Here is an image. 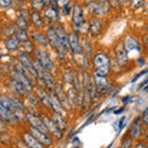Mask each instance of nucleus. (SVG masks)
I'll list each match as a JSON object with an SVG mask.
<instances>
[{"label": "nucleus", "instance_id": "obj_1", "mask_svg": "<svg viewBox=\"0 0 148 148\" xmlns=\"http://www.w3.org/2000/svg\"><path fill=\"white\" fill-rule=\"evenodd\" d=\"M34 68H35L36 75L40 77V79L45 83L46 86L49 88V89L52 90V88L54 86V79H53V77L49 74V72L46 71V69H43L38 64V62H37V61H34Z\"/></svg>", "mask_w": 148, "mask_h": 148}, {"label": "nucleus", "instance_id": "obj_2", "mask_svg": "<svg viewBox=\"0 0 148 148\" xmlns=\"http://www.w3.org/2000/svg\"><path fill=\"white\" fill-rule=\"evenodd\" d=\"M34 53L36 56V61L38 62V64L41 67H42L43 69H46V71H51V69H53V62H52V59L49 58V56L45 52V51L42 48H40V47H37L34 49Z\"/></svg>", "mask_w": 148, "mask_h": 148}, {"label": "nucleus", "instance_id": "obj_3", "mask_svg": "<svg viewBox=\"0 0 148 148\" xmlns=\"http://www.w3.org/2000/svg\"><path fill=\"white\" fill-rule=\"evenodd\" d=\"M12 79L17 80L20 84L25 88L26 90H32V88H34V85H32V83L30 80V78H27L24 73H22L20 69H18L16 66L12 68Z\"/></svg>", "mask_w": 148, "mask_h": 148}, {"label": "nucleus", "instance_id": "obj_4", "mask_svg": "<svg viewBox=\"0 0 148 148\" xmlns=\"http://www.w3.org/2000/svg\"><path fill=\"white\" fill-rule=\"evenodd\" d=\"M85 4H86L88 10H90V12L94 14V15H106L108 9H109V3H106V1H100V3L89 1Z\"/></svg>", "mask_w": 148, "mask_h": 148}, {"label": "nucleus", "instance_id": "obj_5", "mask_svg": "<svg viewBox=\"0 0 148 148\" xmlns=\"http://www.w3.org/2000/svg\"><path fill=\"white\" fill-rule=\"evenodd\" d=\"M18 61H20V64L24 67L27 72L30 73L31 78H34L36 80L37 79V75H36V72H35V68H34V61L31 59V57L27 53H20L18 54Z\"/></svg>", "mask_w": 148, "mask_h": 148}, {"label": "nucleus", "instance_id": "obj_6", "mask_svg": "<svg viewBox=\"0 0 148 148\" xmlns=\"http://www.w3.org/2000/svg\"><path fill=\"white\" fill-rule=\"evenodd\" d=\"M73 24L75 30L82 31V26L84 25V14L80 4H74L73 5Z\"/></svg>", "mask_w": 148, "mask_h": 148}, {"label": "nucleus", "instance_id": "obj_7", "mask_svg": "<svg viewBox=\"0 0 148 148\" xmlns=\"http://www.w3.org/2000/svg\"><path fill=\"white\" fill-rule=\"evenodd\" d=\"M42 122L45 125L46 130H47V132L52 133V135L56 136L57 138H61L62 137V131L57 126H56V123L52 121V119H49L48 116H46V115H45V116L42 117Z\"/></svg>", "mask_w": 148, "mask_h": 148}, {"label": "nucleus", "instance_id": "obj_8", "mask_svg": "<svg viewBox=\"0 0 148 148\" xmlns=\"http://www.w3.org/2000/svg\"><path fill=\"white\" fill-rule=\"evenodd\" d=\"M31 135L34 136L42 146H51L52 145V138H51L47 133L40 131V130H36L34 127H31Z\"/></svg>", "mask_w": 148, "mask_h": 148}, {"label": "nucleus", "instance_id": "obj_9", "mask_svg": "<svg viewBox=\"0 0 148 148\" xmlns=\"http://www.w3.org/2000/svg\"><path fill=\"white\" fill-rule=\"evenodd\" d=\"M92 82H94V85L95 88L98 89V91H100L101 94H106L109 91V82L106 79V77H98V75H94L92 78Z\"/></svg>", "mask_w": 148, "mask_h": 148}, {"label": "nucleus", "instance_id": "obj_10", "mask_svg": "<svg viewBox=\"0 0 148 148\" xmlns=\"http://www.w3.org/2000/svg\"><path fill=\"white\" fill-rule=\"evenodd\" d=\"M123 47H125V52H132V51H141V46L140 42L132 36H127L125 38L123 42Z\"/></svg>", "mask_w": 148, "mask_h": 148}, {"label": "nucleus", "instance_id": "obj_11", "mask_svg": "<svg viewBox=\"0 0 148 148\" xmlns=\"http://www.w3.org/2000/svg\"><path fill=\"white\" fill-rule=\"evenodd\" d=\"M54 31H56V35H57V37H58V41H59V45L61 46H63L66 49H68L69 48V42H68V34H67V31L64 30V27L63 26H57L54 29Z\"/></svg>", "mask_w": 148, "mask_h": 148}, {"label": "nucleus", "instance_id": "obj_12", "mask_svg": "<svg viewBox=\"0 0 148 148\" xmlns=\"http://www.w3.org/2000/svg\"><path fill=\"white\" fill-rule=\"evenodd\" d=\"M68 42H69V48L73 51L74 54H77V56L82 54V45L75 34H71L68 36Z\"/></svg>", "mask_w": 148, "mask_h": 148}, {"label": "nucleus", "instance_id": "obj_13", "mask_svg": "<svg viewBox=\"0 0 148 148\" xmlns=\"http://www.w3.org/2000/svg\"><path fill=\"white\" fill-rule=\"evenodd\" d=\"M6 84H8V88L10 89V91L14 92V94H16V95H22V96L27 95V90H26L25 88L22 86L17 80L11 79V80H9Z\"/></svg>", "mask_w": 148, "mask_h": 148}, {"label": "nucleus", "instance_id": "obj_14", "mask_svg": "<svg viewBox=\"0 0 148 148\" xmlns=\"http://www.w3.org/2000/svg\"><path fill=\"white\" fill-rule=\"evenodd\" d=\"M27 120L30 121L31 127H34L36 130H40V131H42L45 133H48L47 130H46V127H45L43 122H42V120H40L38 116H36V115H34V114H27Z\"/></svg>", "mask_w": 148, "mask_h": 148}, {"label": "nucleus", "instance_id": "obj_15", "mask_svg": "<svg viewBox=\"0 0 148 148\" xmlns=\"http://www.w3.org/2000/svg\"><path fill=\"white\" fill-rule=\"evenodd\" d=\"M100 30H101V21L98 17L90 18L89 26H88V31L90 32V35L91 36H98L100 34Z\"/></svg>", "mask_w": 148, "mask_h": 148}, {"label": "nucleus", "instance_id": "obj_16", "mask_svg": "<svg viewBox=\"0 0 148 148\" xmlns=\"http://www.w3.org/2000/svg\"><path fill=\"white\" fill-rule=\"evenodd\" d=\"M92 62H94L95 68H99V67L108 66V64H110V58L105 53L100 52V53H96L94 56V58H92Z\"/></svg>", "mask_w": 148, "mask_h": 148}, {"label": "nucleus", "instance_id": "obj_17", "mask_svg": "<svg viewBox=\"0 0 148 148\" xmlns=\"http://www.w3.org/2000/svg\"><path fill=\"white\" fill-rule=\"evenodd\" d=\"M22 137H24V141H25V143L27 145L29 148H43V146L41 145V143L37 141L30 132H25L24 135H22Z\"/></svg>", "mask_w": 148, "mask_h": 148}, {"label": "nucleus", "instance_id": "obj_18", "mask_svg": "<svg viewBox=\"0 0 148 148\" xmlns=\"http://www.w3.org/2000/svg\"><path fill=\"white\" fill-rule=\"evenodd\" d=\"M0 119L4 120V121H6L8 123H11V125L16 123V120L14 117V115L10 112V111H8L1 104H0Z\"/></svg>", "mask_w": 148, "mask_h": 148}, {"label": "nucleus", "instance_id": "obj_19", "mask_svg": "<svg viewBox=\"0 0 148 148\" xmlns=\"http://www.w3.org/2000/svg\"><path fill=\"white\" fill-rule=\"evenodd\" d=\"M46 38H47L49 45L52 46L53 48H56V49L58 48L59 41H58V37H57V35H56V31H54L53 27H49V29L47 30V37H46Z\"/></svg>", "mask_w": 148, "mask_h": 148}, {"label": "nucleus", "instance_id": "obj_20", "mask_svg": "<svg viewBox=\"0 0 148 148\" xmlns=\"http://www.w3.org/2000/svg\"><path fill=\"white\" fill-rule=\"evenodd\" d=\"M37 92H38V96H40L41 103L52 109V105L53 104H52V98L49 96V94H47V92H46L43 89H38V90H37Z\"/></svg>", "mask_w": 148, "mask_h": 148}, {"label": "nucleus", "instance_id": "obj_21", "mask_svg": "<svg viewBox=\"0 0 148 148\" xmlns=\"http://www.w3.org/2000/svg\"><path fill=\"white\" fill-rule=\"evenodd\" d=\"M130 135H131L132 138L141 137V135H142V126H141V123H140V119H137L136 122L132 125L131 130H130Z\"/></svg>", "mask_w": 148, "mask_h": 148}, {"label": "nucleus", "instance_id": "obj_22", "mask_svg": "<svg viewBox=\"0 0 148 148\" xmlns=\"http://www.w3.org/2000/svg\"><path fill=\"white\" fill-rule=\"evenodd\" d=\"M45 16L49 18V20H57L59 17V12H58V9L57 6H49L46 9L45 11Z\"/></svg>", "mask_w": 148, "mask_h": 148}, {"label": "nucleus", "instance_id": "obj_23", "mask_svg": "<svg viewBox=\"0 0 148 148\" xmlns=\"http://www.w3.org/2000/svg\"><path fill=\"white\" fill-rule=\"evenodd\" d=\"M52 121L56 123V126H57L59 130H66L67 128V122L64 121V119L59 114H54L53 117H52Z\"/></svg>", "mask_w": 148, "mask_h": 148}, {"label": "nucleus", "instance_id": "obj_24", "mask_svg": "<svg viewBox=\"0 0 148 148\" xmlns=\"http://www.w3.org/2000/svg\"><path fill=\"white\" fill-rule=\"evenodd\" d=\"M18 45H20V42H18V41L14 36L12 37H9V38L5 40V47L9 51H15V49H17L18 48Z\"/></svg>", "mask_w": 148, "mask_h": 148}, {"label": "nucleus", "instance_id": "obj_25", "mask_svg": "<svg viewBox=\"0 0 148 148\" xmlns=\"http://www.w3.org/2000/svg\"><path fill=\"white\" fill-rule=\"evenodd\" d=\"M32 38L35 40V42H37V43L41 45V46H47V43H48V41H47V38H46V36L43 34H41V32H38V31H36V32L32 34Z\"/></svg>", "mask_w": 148, "mask_h": 148}, {"label": "nucleus", "instance_id": "obj_26", "mask_svg": "<svg viewBox=\"0 0 148 148\" xmlns=\"http://www.w3.org/2000/svg\"><path fill=\"white\" fill-rule=\"evenodd\" d=\"M116 53H117V62L119 64H121V66H125V63L127 62V54L126 52H125V49L121 48V47H117V51H116Z\"/></svg>", "mask_w": 148, "mask_h": 148}, {"label": "nucleus", "instance_id": "obj_27", "mask_svg": "<svg viewBox=\"0 0 148 148\" xmlns=\"http://www.w3.org/2000/svg\"><path fill=\"white\" fill-rule=\"evenodd\" d=\"M31 20H32V24H34L36 27H41L43 25L42 16H41V14L37 12V11H34L31 14Z\"/></svg>", "mask_w": 148, "mask_h": 148}, {"label": "nucleus", "instance_id": "obj_28", "mask_svg": "<svg viewBox=\"0 0 148 148\" xmlns=\"http://www.w3.org/2000/svg\"><path fill=\"white\" fill-rule=\"evenodd\" d=\"M110 72V64L108 66H103V67H99V68H95L94 71V75H98V77H106Z\"/></svg>", "mask_w": 148, "mask_h": 148}, {"label": "nucleus", "instance_id": "obj_29", "mask_svg": "<svg viewBox=\"0 0 148 148\" xmlns=\"http://www.w3.org/2000/svg\"><path fill=\"white\" fill-rule=\"evenodd\" d=\"M15 27H14V25H6V26H4L3 29H1V34L3 36H5V37H12V35H15Z\"/></svg>", "mask_w": 148, "mask_h": 148}, {"label": "nucleus", "instance_id": "obj_30", "mask_svg": "<svg viewBox=\"0 0 148 148\" xmlns=\"http://www.w3.org/2000/svg\"><path fill=\"white\" fill-rule=\"evenodd\" d=\"M15 38L18 41V42H27V41H29V35H27L26 31L17 30L15 32Z\"/></svg>", "mask_w": 148, "mask_h": 148}, {"label": "nucleus", "instance_id": "obj_31", "mask_svg": "<svg viewBox=\"0 0 148 148\" xmlns=\"http://www.w3.org/2000/svg\"><path fill=\"white\" fill-rule=\"evenodd\" d=\"M45 1H42V0H34V1H31V6H32V9H34L35 11H37V12H40L42 9H45Z\"/></svg>", "mask_w": 148, "mask_h": 148}, {"label": "nucleus", "instance_id": "obj_32", "mask_svg": "<svg viewBox=\"0 0 148 148\" xmlns=\"http://www.w3.org/2000/svg\"><path fill=\"white\" fill-rule=\"evenodd\" d=\"M16 26L18 27V30H21V31H26L27 30V20H25V18H22L21 16H18L17 17V20H16Z\"/></svg>", "mask_w": 148, "mask_h": 148}, {"label": "nucleus", "instance_id": "obj_33", "mask_svg": "<svg viewBox=\"0 0 148 148\" xmlns=\"http://www.w3.org/2000/svg\"><path fill=\"white\" fill-rule=\"evenodd\" d=\"M85 52H84V56H85V62H88V59H90L91 57V47H90V42H88V41L85 40Z\"/></svg>", "mask_w": 148, "mask_h": 148}, {"label": "nucleus", "instance_id": "obj_34", "mask_svg": "<svg viewBox=\"0 0 148 148\" xmlns=\"http://www.w3.org/2000/svg\"><path fill=\"white\" fill-rule=\"evenodd\" d=\"M131 143H132L131 138H130L128 136L125 137V140L122 141V148H130V147H131Z\"/></svg>", "mask_w": 148, "mask_h": 148}, {"label": "nucleus", "instance_id": "obj_35", "mask_svg": "<svg viewBox=\"0 0 148 148\" xmlns=\"http://www.w3.org/2000/svg\"><path fill=\"white\" fill-rule=\"evenodd\" d=\"M71 10H72V5L68 1L66 5H63V14L64 15H69V14H71Z\"/></svg>", "mask_w": 148, "mask_h": 148}, {"label": "nucleus", "instance_id": "obj_36", "mask_svg": "<svg viewBox=\"0 0 148 148\" xmlns=\"http://www.w3.org/2000/svg\"><path fill=\"white\" fill-rule=\"evenodd\" d=\"M31 45H32V43H31V42H29V41H27V42H24V46H22V47H24V48L26 49L24 53H27V52H30V51H34V49H35Z\"/></svg>", "mask_w": 148, "mask_h": 148}, {"label": "nucleus", "instance_id": "obj_37", "mask_svg": "<svg viewBox=\"0 0 148 148\" xmlns=\"http://www.w3.org/2000/svg\"><path fill=\"white\" fill-rule=\"evenodd\" d=\"M11 4L12 1H9V0H0V8H9V6H11Z\"/></svg>", "mask_w": 148, "mask_h": 148}, {"label": "nucleus", "instance_id": "obj_38", "mask_svg": "<svg viewBox=\"0 0 148 148\" xmlns=\"http://www.w3.org/2000/svg\"><path fill=\"white\" fill-rule=\"evenodd\" d=\"M142 119H143V122H145V125H148V109H145V111H143Z\"/></svg>", "mask_w": 148, "mask_h": 148}, {"label": "nucleus", "instance_id": "obj_39", "mask_svg": "<svg viewBox=\"0 0 148 148\" xmlns=\"http://www.w3.org/2000/svg\"><path fill=\"white\" fill-rule=\"evenodd\" d=\"M147 73V69H145V71H142V72H140V73H138L137 74V75L135 77V78H133V79H132V82H136L137 79H138V78H141L142 75H145V74Z\"/></svg>", "mask_w": 148, "mask_h": 148}, {"label": "nucleus", "instance_id": "obj_40", "mask_svg": "<svg viewBox=\"0 0 148 148\" xmlns=\"http://www.w3.org/2000/svg\"><path fill=\"white\" fill-rule=\"evenodd\" d=\"M5 131V123H4V121L1 119H0V132Z\"/></svg>", "mask_w": 148, "mask_h": 148}, {"label": "nucleus", "instance_id": "obj_41", "mask_svg": "<svg viewBox=\"0 0 148 148\" xmlns=\"http://www.w3.org/2000/svg\"><path fill=\"white\" fill-rule=\"evenodd\" d=\"M135 148H147V147H146V145H143V143H137Z\"/></svg>", "mask_w": 148, "mask_h": 148}, {"label": "nucleus", "instance_id": "obj_42", "mask_svg": "<svg viewBox=\"0 0 148 148\" xmlns=\"http://www.w3.org/2000/svg\"><path fill=\"white\" fill-rule=\"evenodd\" d=\"M131 3H132L135 6H141L142 4H143V1H131Z\"/></svg>", "mask_w": 148, "mask_h": 148}, {"label": "nucleus", "instance_id": "obj_43", "mask_svg": "<svg viewBox=\"0 0 148 148\" xmlns=\"http://www.w3.org/2000/svg\"><path fill=\"white\" fill-rule=\"evenodd\" d=\"M147 82H148V80L146 79V80H145V82H143V83H142V84H141L140 86H138V89H142V88H143V86H146V84H147Z\"/></svg>", "mask_w": 148, "mask_h": 148}, {"label": "nucleus", "instance_id": "obj_44", "mask_svg": "<svg viewBox=\"0 0 148 148\" xmlns=\"http://www.w3.org/2000/svg\"><path fill=\"white\" fill-rule=\"evenodd\" d=\"M123 110H125V109L122 108V109H120V110H117V111H115V114H116V115H119L120 112H122V111H123Z\"/></svg>", "mask_w": 148, "mask_h": 148}, {"label": "nucleus", "instance_id": "obj_45", "mask_svg": "<svg viewBox=\"0 0 148 148\" xmlns=\"http://www.w3.org/2000/svg\"><path fill=\"white\" fill-rule=\"evenodd\" d=\"M122 100H123V103H127V101H130V100H131V99H130V98H128V96H126V98H123Z\"/></svg>", "mask_w": 148, "mask_h": 148}, {"label": "nucleus", "instance_id": "obj_46", "mask_svg": "<svg viewBox=\"0 0 148 148\" xmlns=\"http://www.w3.org/2000/svg\"><path fill=\"white\" fill-rule=\"evenodd\" d=\"M137 62H140V66H142V64H143V59L140 58V59H137Z\"/></svg>", "mask_w": 148, "mask_h": 148}, {"label": "nucleus", "instance_id": "obj_47", "mask_svg": "<svg viewBox=\"0 0 148 148\" xmlns=\"http://www.w3.org/2000/svg\"><path fill=\"white\" fill-rule=\"evenodd\" d=\"M78 141H79V138H78V137H75V138H74V140H73V143H74V145H75V143H77Z\"/></svg>", "mask_w": 148, "mask_h": 148}, {"label": "nucleus", "instance_id": "obj_48", "mask_svg": "<svg viewBox=\"0 0 148 148\" xmlns=\"http://www.w3.org/2000/svg\"><path fill=\"white\" fill-rule=\"evenodd\" d=\"M0 58H1V51H0Z\"/></svg>", "mask_w": 148, "mask_h": 148}, {"label": "nucleus", "instance_id": "obj_49", "mask_svg": "<svg viewBox=\"0 0 148 148\" xmlns=\"http://www.w3.org/2000/svg\"><path fill=\"white\" fill-rule=\"evenodd\" d=\"M0 80H1V74H0Z\"/></svg>", "mask_w": 148, "mask_h": 148}, {"label": "nucleus", "instance_id": "obj_50", "mask_svg": "<svg viewBox=\"0 0 148 148\" xmlns=\"http://www.w3.org/2000/svg\"><path fill=\"white\" fill-rule=\"evenodd\" d=\"M21 148H29V147H21Z\"/></svg>", "mask_w": 148, "mask_h": 148}]
</instances>
